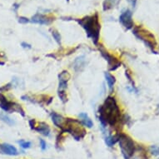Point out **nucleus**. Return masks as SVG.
<instances>
[{
    "label": "nucleus",
    "mask_w": 159,
    "mask_h": 159,
    "mask_svg": "<svg viewBox=\"0 0 159 159\" xmlns=\"http://www.w3.org/2000/svg\"><path fill=\"white\" fill-rule=\"evenodd\" d=\"M98 114L102 130L106 128L107 124L115 127L123 119L117 101L112 96L107 97L105 99L104 103L99 106Z\"/></svg>",
    "instance_id": "nucleus-1"
},
{
    "label": "nucleus",
    "mask_w": 159,
    "mask_h": 159,
    "mask_svg": "<svg viewBox=\"0 0 159 159\" xmlns=\"http://www.w3.org/2000/svg\"><path fill=\"white\" fill-rule=\"evenodd\" d=\"M76 21L85 30L87 36L92 39L94 44L98 45L101 30V24L98 13H95L93 15L85 16L83 18H78Z\"/></svg>",
    "instance_id": "nucleus-2"
},
{
    "label": "nucleus",
    "mask_w": 159,
    "mask_h": 159,
    "mask_svg": "<svg viewBox=\"0 0 159 159\" xmlns=\"http://www.w3.org/2000/svg\"><path fill=\"white\" fill-rule=\"evenodd\" d=\"M62 133H68L73 136L77 141L81 140L86 135V130L83 127L80 120L73 118H65L63 128H61Z\"/></svg>",
    "instance_id": "nucleus-3"
},
{
    "label": "nucleus",
    "mask_w": 159,
    "mask_h": 159,
    "mask_svg": "<svg viewBox=\"0 0 159 159\" xmlns=\"http://www.w3.org/2000/svg\"><path fill=\"white\" fill-rule=\"evenodd\" d=\"M118 143L122 154L125 159H130L135 152V144L129 136L124 133H118Z\"/></svg>",
    "instance_id": "nucleus-4"
},
{
    "label": "nucleus",
    "mask_w": 159,
    "mask_h": 159,
    "mask_svg": "<svg viewBox=\"0 0 159 159\" xmlns=\"http://www.w3.org/2000/svg\"><path fill=\"white\" fill-rule=\"evenodd\" d=\"M133 34L138 39L142 40L152 51L157 47V41L153 34H152L151 32H149L148 30L143 28L142 26L134 27V29L133 30Z\"/></svg>",
    "instance_id": "nucleus-5"
},
{
    "label": "nucleus",
    "mask_w": 159,
    "mask_h": 159,
    "mask_svg": "<svg viewBox=\"0 0 159 159\" xmlns=\"http://www.w3.org/2000/svg\"><path fill=\"white\" fill-rule=\"evenodd\" d=\"M0 107L5 112H13H13L20 113L23 117L25 116L24 109L22 108L20 105L8 100L7 98L2 93H0Z\"/></svg>",
    "instance_id": "nucleus-6"
},
{
    "label": "nucleus",
    "mask_w": 159,
    "mask_h": 159,
    "mask_svg": "<svg viewBox=\"0 0 159 159\" xmlns=\"http://www.w3.org/2000/svg\"><path fill=\"white\" fill-rule=\"evenodd\" d=\"M99 51H100V53H101V55L102 56V57L107 62L109 71H115L116 69H117V68L120 67V61L117 60V57H115L114 56H112V54H110L109 52H107V51H106L102 46L99 48Z\"/></svg>",
    "instance_id": "nucleus-7"
},
{
    "label": "nucleus",
    "mask_w": 159,
    "mask_h": 159,
    "mask_svg": "<svg viewBox=\"0 0 159 159\" xmlns=\"http://www.w3.org/2000/svg\"><path fill=\"white\" fill-rule=\"evenodd\" d=\"M119 22L127 29H132L133 28H134L132 11H130L129 9L123 11L119 17Z\"/></svg>",
    "instance_id": "nucleus-8"
},
{
    "label": "nucleus",
    "mask_w": 159,
    "mask_h": 159,
    "mask_svg": "<svg viewBox=\"0 0 159 159\" xmlns=\"http://www.w3.org/2000/svg\"><path fill=\"white\" fill-rule=\"evenodd\" d=\"M54 19L51 17H48V16L42 14V13H36L32 17L30 22L34 23V24H41V25H48Z\"/></svg>",
    "instance_id": "nucleus-9"
},
{
    "label": "nucleus",
    "mask_w": 159,
    "mask_h": 159,
    "mask_svg": "<svg viewBox=\"0 0 159 159\" xmlns=\"http://www.w3.org/2000/svg\"><path fill=\"white\" fill-rule=\"evenodd\" d=\"M71 75L68 71H63L58 75L59 78V89L58 90H64L68 88V82L70 79Z\"/></svg>",
    "instance_id": "nucleus-10"
},
{
    "label": "nucleus",
    "mask_w": 159,
    "mask_h": 159,
    "mask_svg": "<svg viewBox=\"0 0 159 159\" xmlns=\"http://www.w3.org/2000/svg\"><path fill=\"white\" fill-rule=\"evenodd\" d=\"M73 65L75 71H77V72L82 71L86 65V58L84 56H80V57H77L73 62Z\"/></svg>",
    "instance_id": "nucleus-11"
},
{
    "label": "nucleus",
    "mask_w": 159,
    "mask_h": 159,
    "mask_svg": "<svg viewBox=\"0 0 159 159\" xmlns=\"http://www.w3.org/2000/svg\"><path fill=\"white\" fill-rule=\"evenodd\" d=\"M34 130L37 131L38 133H41L43 136H46V137H48L50 134V128L49 126L48 125L47 123H40L39 125L35 126Z\"/></svg>",
    "instance_id": "nucleus-12"
},
{
    "label": "nucleus",
    "mask_w": 159,
    "mask_h": 159,
    "mask_svg": "<svg viewBox=\"0 0 159 159\" xmlns=\"http://www.w3.org/2000/svg\"><path fill=\"white\" fill-rule=\"evenodd\" d=\"M51 117H52V123H54L55 126H57V128H63L64 122H65V118L63 116L57 114V112H53L51 113Z\"/></svg>",
    "instance_id": "nucleus-13"
},
{
    "label": "nucleus",
    "mask_w": 159,
    "mask_h": 159,
    "mask_svg": "<svg viewBox=\"0 0 159 159\" xmlns=\"http://www.w3.org/2000/svg\"><path fill=\"white\" fill-rule=\"evenodd\" d=\"M0 148L1 150L4 152V153L8 154V155H11V156H15V155H18V150L15 147L12 146L10 144L4 143L2 144L0 146Z\"/></svg>",
    "instance_id": "nucleus-14"
},
{
    "label": "nucleus",
    "mask_w": 159,
    "mask_h": 159,
    "mask_svg": "<svg viewBox=\"0 0 159 159\" xmlns=\"http://www.w3.org/2000/svg\"><path fill=\"white\" fill-rule=\"evenodd\" d=\"M79 118H80V122L82 123L83 125L89 128H91L93 126V123L91 120V118L89 117V115L85 113V112H82L79 114Z\"/></svg>",
    "instance_id": "nucleus-15"
},
{
    "label": "nucleus",
    "mask_w": 159,
    "mask_h": 159,
    "mask_svg": "<svg viewBox=\"0 0 159 159\" xmlns=\"http://www.w3.org/2000/svg\"><path fill=\"white\" fill-rule=\"evenodd\" d=\"M105 78H106V81L107 83V85H108V88H109L110 91H112L113 89V87H114V84L116 83V78L113 75H112L110 73H104Z\"/></svg>",
    "instance_id": "nucleus-16"
},
{
    "label": "nucleus",
    "mask_w": 159,
    "mask_h": 159,
    "mask_svg": "<svg viewBox=\"0 0 159 159\" xmlns=\"http://www.w3.org/2000/svg\"><path fill=\"white\" fill-rule=\"evenodd\" d=\"M117 3H118V0H104V2L102 3L103 11H107L112 9L115 5H117Z\"/></svg>",
    "instance_id": "nucleus-17"
},
{
    "label": "nucleus",
    "mask_w": 159,
    "mask_h": 159,
    "mask_svg": "<svg viewBox=\"0 0 159 159\" xmlns=\"http://www.w3.org/2000/svg\"><path fill=\"white\" fill-rule=\"evenodd\" d=\"M118 141V134L117 135H108L105 138V143L108 147H112Z\"/></svg>",
    "instance_id": "nucleus-18"
},
{
    "label": "nucleus",
    "mask_w": 159,
    "mask_h": 159,
    "mask_svg": "<svg viewBox=\"0 0 159 159\" xmlns=\"http://www.w3.org/2000/svg\"><path fill=\"white\" fill-rule=\"evenodd\" d=\"M0 119L2 121H3L4 123H6L7 124H8V125H13L14 124V121L13 120V119H11L10 117H8V116L6 114H4V113H3V112H0Z\"/></svg>",
    "instance_id": "nucleus-19"
},
{
    "label": "nucleus",
    "mask_w": 159,
    "mask_h": 159,
    "mask_svg": "<svg viewBox=\"0 0 159 159\" xmlns=\"http://www.w3.org/2000/svg\"><path fill=\"white\" fill-rule=\"evenodd\" d=\"M52 38L54 39V40L56 42L58 43V44L60 45L61 44V35L60 34L58 33L57 31L56 30H52Z\"/></svg>",
    "instance_id": "nucleus-20"
},
{
    "label": "nucleus",
    "mask_w": 159,
    "mask_h": 159,
    "mask_svg": "<svg viewBox=\"0 0 159 159\" xmlns=\"http://www.w3.org/2000/svg\"><path fill=\"white\" fill-rule=\"evenodd\" d=\"M58 96H59V98L61 99V101L63 102V103H65L68 101V97H67V94H66L65 91L63 90H58Z\"/></svg>",
    "instance_id": "nucleus-21"
},
{
    "label": "nucleus",
    "mask_w": 159,
    "mask_h": 159,
    "mask_svg": "<svg viewBox=\"0 0 159 159\" xmlns=\"http://www.w3.org/2000/svg\"><path fill=\"white\" fill-rule=\"evenodd\" d=\"M19 145L21 148L24 149H27V148H29L30 147H31V143L29 141H24V140H20V141L18 142Z\"/></svg>",
    "instance_id": "nucleus-22"
},
{
    "label": "nucleus",
    "mask_w": 159,
    "mask_h": 159,
    "mask_svg": "<svg viewBox=\"0 0 159 159\" xmlns=\"http://www.w3.org/2000/svg\"><path fill=\"white\" fill-rule=\"evenodd\" d=\"M150 152L152 154H153L155 156L159 155V146H152L150 148Z\"/></svg>",
    "instance_id": "nucleus-23"
},
{
    "label": "nucleus",
    "mask_w": 159,
    "mask_h": 159,
    "mask_svg": "<svg viewBox=\"0 0 159 159\" xmlns=\"http://www.w3.org/2000/svg\"><path fill=\"white\" fill-rule=\"evenodd\" d=\"M30 20H29V18H27L26 17H19L18 18V23L19 24H26L28 23H29Z\"/></svg>",
    "instance_id": "nucleus-24"
},
{
    "label": "nucleus",
    "mask_w": 159,
    "mask_h": 159,
    "mask_svg": "<svg viewBox=\"0 0 159 159\" xmlns=\"http://www.w3.org/2000/svg\"><path fill=\"white\" fill-rule=\"evenodd\" d=\"M12 88V84H8L3 86L2 88H0V92H6V91H8L9 89Z\"/></svg>",
    "instance_id": "nucleus-25"
},
{
    "label": "nucleus",
    "mask_w": 159,
    "mask_h": 159,
    "mask_svg": "<svg viewBox=\"0 0 159 159\" xmlns=\"http://www.w3.org/2000/svg\"><path fill=\"white\" fill-rule=\"evenodd\" d=\"M40 147H41V148H42V150H46V148H47V143H46V142L43 140V139H41L40 138Z\"/></svg>",
    "instance_id": "nucleus-26"
},
{
    "label": "nucleus",
    "mask_w": 159,
    "mask_h": 159,
    "mask_svg": "<svg viewBox=\"0 0 159 159\" xmlns=\"http://www.w3.org/2000/svg\"><path fill=\"white\" fill-rule=\"evenodd\" d=\"M29 125H30V128H31V129H33V130H34V128H35V126L37 125L36 121L34 120V119H31V120H29Z\"/></svg>",
    "instance_id": "nucleus-27"
},
{
    "label": "nucleus",
    "mask_w": 159,
    "mask_h": 159,
    "mask_svg": "<svg viewBox=\"0 0 159 159\" xmlns=\"http://www.w3.org/2000/svg\"><path fill=\"white\" fill-rule=\"evenodd\" d=\"M127 1L130 3L131 6H132L133 8H135L136 3H137V1H138V0H127Z\"/></svg>",
    "instance_id": "nucleus-28"
},
{
    "label": "nucleus",
    "mask_w": 159,
    "mask_h": 159,
    "mask_svg": "<svg viewBox=\"0 0 159 159\" xmlns=\"http://www.w3.org/2000/svg\"><path fill=\"white\" fill-rule=\"evenodd\" d=\"M21 46L23 48H31V45L29 44V43H24L23 42L21 43Z\"/></svg>",
    "instance_id": "nucleus-29"
},
{
    "label": "nucleus",
    "mask_w": 159,
    "mask_h": 159,
    "mask_svg": "<svg viewBox=\"0 0 159 159\" xmlns=\"http://www.w3.org/2000/svg\"><path fill=\"white\" fill-rule=\"evenodd\" d=\"M13 8H14V10H15V12H17L18 8H19V4H18V3H14V4H13Z\"/></svg>",
    "instance_id": "nucleus-30"
},
{
    "label": "nucleus",
    "mask_w": 159,
    "mask_h": 159,
    "mask_svg": "<svg viewBox=\"0 0 159 159\" xmlns=\"http://www.w3.org/2000/svg\"><path fill=\"white\" fill-rule=\"evenodd\" d=\"M67 1H68H68H69V0H67Z\"/></svg>",
    "instance_id": "nucleus-31"
},
{
    "label": "nucleus",
    "mask_w": 159,
    "mask_h": 159,
    "mask_svg": "<svg viewBox=\"0 0 159 159\" xmlns=\"http://www.w3.org/2000/svg\"><path fill=\"white\" fill-rule=\"evenodd\" d=\"M0 146H1V145H0Z\"/></svg>",
    "instance_id": "nucleus-32"
},
{
    "label": "nucleus",
    "mask_w": 159,
    "mask_h": 159,
    "mask_svg": "<svg viewBox=\"0 0 159 159\" xmlns=\"http://www.w3.org/2000/svg\"><path fill=\"white\" fill-rule=\"evenodd\" d=\"M158 159H159V158H158Z\"/></svg>",
    "instance_id": "nucleus-33"
}]
</instances>
